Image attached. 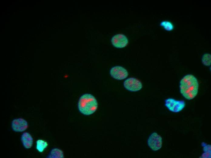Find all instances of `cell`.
Here are the masks:
<instances>
[{
	"label": "cell",
	"mask_w": 211,
	"mask_h": 158,
	"mask_svg": "<svg viewBox=\"0 0 211 158\" xmlns=\"http://www.w3.org/2000/svg\"><path fill=\"white\" fill-rule=\"evenodd\" d=\"M199 86L198 81L195 77L192 74L186 75L180 81V92L186 99H192L197 94Z\"/></svg>",
	"instance_id": "obj_1"
},
{
	"label": "cell",
	"mask_w": 211,
	"mask_h": 158,
	"mask_svg": "<svg viewBox=\"0 0 211 158\" xmlns=\"http://www.w3.org/2000/svg\"><path fill=\"white\" fill-rule=\"evenodd\" d=\"M28 126L27 121L22 118L14 119L11 124L12 130L16 132H21L25 131L27 129Z\"/></svg>",
	"instance_id": "obj_7"
},
{
	"label": "cell",
	"mask_w": 211,
	"mask_h": 158,
	"mask_svg": "<svg viewBox=\"0 0 211 158\" xmlns=\"http://www.w3.org/2000/svg\"><path fill=\"white\" fill-rule=\"evenodd\" d=\"M48 146L47 142L43 140L39 139L36 141V149L40 152H43Z\"/></svg>",
	"instance_id": "obj_11"
},
{
	"label": "cell",
	"mask_w": 211,
	"mask_h": 158,
	"mask_svg": "<svg viewBox=\"0 0 211 158\" xmlns=\"http://www.w3.org/2000/svg\"><path fill=\"white\" fill-rule=\"evenodd\" d=\"M211 55L209 53L204 54L202 58V63L205 66H209L211 63Z\"/></svg>",
	"instance_id": "obj_13"
},
{
	"label": "cell",
	"mask_w": 211,
	"mask_h": 158,
	"mask_svg": "<svg viewBox=\"0 0 211 158\" xmlns=\"http://www.w3.org/2000/svg\"><path fill=\"white\" fill-rule=\"evenodd\" d=\"M79 111L82 114L89 115L95 112L98 107V103L95 97L89 94H83L78 102Z\"/></svg>",
	"instance_id": "obj_2"
},
{
	"label": "cell",
	"mask_w": 211,
	"mask_h": 158,
	"mask_svg": "<svg viewBox=\"0 0 211 158\" xmlns=\"http://www.w3.org/2000/svg\"><path fill=\"white\" fill-rule=\"evenodd\" d=\"M110 73L112 77L118 80H122L126 78L128 75L126 70L120 66H116L112 67Z\"/></svg>",
	"instance_id": "obj_6"
},
{
	"label": "cell",
	"mask_w": 211,
	"mask_h": 158,
	"mask_svg": "<svg viewBox=\"0 0 211 158\" xmlns=\"http://www.w3.org/2000/svg\"><path fill=\"white\" fill-rule=\"evenodd\" d=\"M47 158H64L63 152L60 149L55 148L53 149L50 152Z\"/></svg>",
	"instance_id": "obj_10"
},
{
	"label": "cell",
	"mask_w": 211,
	"mask_h": 158,
	"mask_svg": "<svg viewBox=\"0 0 211 158\" xmlns=\"http://www.w3.org/2000/svg\"><path fill=\"white\" fill-rule=\"evenodd\" d=\"M202 145L203 146V149L204 153H211V145L207 144L204 142L202 143Z\"/></svg>",
	"instance_id": "obj_14"
},
{
	"label": "cell",
	"mask_w": 211,
	"mask_h": 158,
	"mask_svg": "<svg viewBox=\"0 0 211 158\" xmlns=\"http://www.w3.org/2000/svg\"><path fill=\"white\" fill-rule=\"evenodd\" d=\"M111 42L115 47L118 48H122L127 45L128 41L125 35L119 34L116 35L112 37Z\"/></svg>",
	"instance_id": "obj_8"
},
{
	"label": "cell",
	"mask_w": 211,
	"mask_h": 158,
	"mask_svg": "<svg viewBox=\"0 0 211 158\" xmlns=\"http://www.w3.org/2000/svg\"><path fill=\"white\" fill-rule=\"evenodd\" d=\"M160 25L163 26L164 29L167 31H171L174 28V26L172 23L168 21L162 22L160 23Z\"/></svg>",
	"instance_id": "obj_12"
},
{
	"label": "cell",
	"mask_w": 211,
	"mask_h": 158,
	"mask_svg": "<svg viewBox=\"0 0 211 158\" xmlns=\"http://www.w3.org/2000/svg\"><path fill=\"white\" fill-rule=\"evenodd\" d=\"M147 144L152 150L154 151L159 150L162 147V138L157 133L153 132L149 136L147 140Z\"/></svg>",
	"instance_id": "obj_4"
},
{
	"label": "cell",
	"mask_w": 211,
	"mask_h": 158,
	"mask_svg": "<svg viewBox=\"0 0 211 158\" xmlns=\"http://www.w3.org/2000/svg\"><path fill=\"white\" fill-rule=\"evenodd\" d=\"M21 140L24 147L27 149L31 148L32 146L33 139L28 133H23L21 137Z\"/></svg>",
	"instance_id": "obj_9"
},
{
	"label": "cell",
	"mask_w": 211,
	"mask_h": 158,
	"mask_svg": "<svg viewBox=\"0 0 211 158\" xmlns=\"http://www.w3.org/2000/svg\"><path fill=\"white\" fill-rule=\"evenodd\" d=\"M124 86L126 90L133 92L139 91L142 87V84L140 81L133 77L126 79L124 82Z\"/></svg>",
	"instance_id": "obj_5"
},
{
	"label": "cell",
	"mask_w": 211,
	"mask_h": 158,
	"mask_svg": "<svg viewBox=\"0 0 211 158\" xmlns=\"http://www.w3.org/2000/svg\"><path fill=\"white\" fill-rule=\"evenodd\" d=\"M211 153H204L201 156V158H211Z\"/></svg>",
	"instance_id": "obj_15"
},
{
	"label": "cell",
	"mask_w": 211,
	"mask_h": 158,
	"mask_svg": "<svg viewBox=\"0 0 211 158\" xmlns=\"http://www.w3.org/2000/svg\"><path fill=\"white\" fill-rule=\"evenodd\" d=\"M185 102L183 100H177L172 98H168L165 101V105L170 111L178 112L185 107Z\"/></svg>",
	"instance_id": "obj_3"
}]
</instances>
